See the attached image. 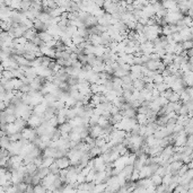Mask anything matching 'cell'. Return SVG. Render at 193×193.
<instances>
[{"label": "cell", "mask_w": 193, "mask_h": 193, "mask_svg": "<svg viewBox=\"0 0 193 193\" xmlns=\"http://www.w3.org/2000/svg\"><path fill=\"white\" fill-rule=\"evenodd\" d=\"M24 56L28 60V61H29V62H32V61H34V60L36 59L35 53H33V52H25Z\"/></svg>", "instance_id": "cell-13"}, {"label": "cell", "mask_w": 193, "mask_h": 193, "mask_svg": "<svg viewBox=\"0 0 193 193\" xmlns=\"http://www.w3.org/2000/svg\"><path fill=\"white\" fill-rule=\"evenodd\" d=\"M103 133V128L101 125H94V126H91L89 128V136H91L93 139H97V138Z\"/></svg>", "instance_id": "cell-1"}, {"label": "cell", "mask_w": 193, "mask_h": 193, "mask_svg": "<svg viewBox=\"0 0 193 193\" xmlns=\"http://www.w3.org/2000/svg\"><path fill=\"white\" fill-rule=\"evenodd\" d=\"M56 164H58V166H59L60 169H68L71 166L70 159H69L67 156L63 158H60V159H56Z\"/></svg>", "instance_id": "cell-2"}, {"label": "cell", "mask_w": 193, "mask_h": 193, "mask_svg": "<svg viewBox=\"0 0 193 193\" xmlns=\"http://www.w3.org/2000/svg\"><path fill=\"white\" fill-rule=\"evenodd\" d=\"M53 163H56V159L52 157H50V158H43V164L41 167H45V168H49L50 166L52 165Z\"/></svg>", "instance_id": "cell-9"}, {"label": "cell", "mask_w": 193, "mask_h": 193, "mask_svg": "<svg viewBox=\"0 0 193 193\" xmlns=\"http://www.w3.org/2000/svg\"><path fill=\"white\" fill-rule=\"evenodd\" d=\"M187 165H189V168L190 169H193V159L191 160V162H190V164H187Z\"/></svg>", "instance_id": "cell-17"}, {"label": "cell", "mask_w": 193, "mask_h": 193, "mask_svg": "<svg viewBox=\"0 0 193 193\" xmlns=\"http://www.w3.org/2000/svg\"><path fill=\"white\" fill-rule=\"evenodd\" d=\"M88 41L91 43V45H94V46L103 45V40L101 35H89Z\"/></svg>", "instance_id": "cell-3"}, {"label": "cell", "mask_w": 193, "mask_h": 193, "mask_svg": "<svg viewBox=\"0 0 193 193\" xmlns=\"http://www.w3.org/2000/svg\"><path fill=\"white\" fill-rule=\"evenodd\" d=\"M58 129L61 131V133H70L71 131H72V126L70 125V123L67 122V123H64V124L59 125Z\"/></svg>", "instance_id": "cell-4"}, {"label": "cell", "mask_w": 193, "mask_h": 193, "mask_svg": "<svg viewBox=\"0 0 193 193\" xmlns=\"http://www.w3.org/2000/svg\"><path fill=\"white\" fill-rule=\"evenodd\" d=\"M1 77L6 78L7 80H10V79L14 78V75H13L11 70H5L4 72H1Z\"/></svg>", "instance_id": "cell-11"}, {"label": "cell", "mask_w": 193, "mask_h": 193, "mask_svg": "<svg viewBox=\"0 0 193 193\" xmlns=\"http://www.w3.org/2000/svg\"><path fill=\"white\" fill-rule=\"evenodd\" d=\"M39 37L42 40L44 43H49L50 41H52L53 40V37L50 35L48 32H41V33H39Z\"/></svg>", "instance_id": "cell-7"}, {"label": "cell", "mask_w": 193, "mask_h": 193, "mask_svg": "<svg viewBox=\"0 0 193 193\" xmlns=\"http://www.w3.org/2000/svg\"><path fill=\"white\" fill-rule=\"evenodd\" d=\"M151 181H152V185L154 186H160L163 184V176L158 175V174H154L151 176Z\"/></svg>", "instance_id": "cell-6"}, {"label": "cell", "mask_w": 193, "mask_h": 193, "mask_svg": "<svg viewBox=\"0 0 193 193\" xmlns=\"http://www.w3.org/2000/svg\"><path fill=\"white\" fill-rule=\"evenodd\" d=\"M136 120L139 125H147L148 124V116L145 114H137Z\"/></svg>", "instance_id": "cell-5"}, {"label": "cell", "mask_w": 193, "mask_h": 193, "mask_svg": "<svg viewBox=\"0 0 193 193\" xmlns=\"http://www.w3.org/2000/svg\"><path fill=\"white\" fill-rule=\"evenodd\" d=\"M120 113V109L119 107H116V106H113V109L111 110V114L113 115H115V114H119Z\"/></svg>", "instance_id": "cell-16"}, {"label": "cell", "mask_w": 193, "mask_h": 193, "mask_svg": "<svg viewBox=\"0 0 193 193\" xmlns=\"http://www.w3.org/2000/svg\"><path fill=\"white\" fill-rule=\"evenodd\" d=\"M182 45L184 51H190V50L193 49V41H185V42L182 43Z\"/></svg>", "instance_id": "cell-10"}, {"label": "cell", "mask_w": 193, "mask_h": 193, "mask_svg": "<svg viewBox=\"0 0 193 193\" xmlns=\"http://www.w3.org/2000/svg\"><path fill=\"white\" fill-rule=\"evenodd\" d=\"M72 39V43H74L75 45H80L81 43H84V42H86V39L85 37H83V36H80L79 34H77V35H75V36H72L71 37Z\"/></svg>", "instance_id": "cell-8"}, {"label": "cell", "mask_w": 193, "mask_h": 193, "mask_svg": "<svg viewBox=\"0 0 193 193\" xmlns=\"http://www.w3.org/2000/svg\"><path fill=\"white\" fill-rule=\"evenodd\" d=\"M58 122H59V125H61V124H64V123L68 122V119L66 115H62V114H58Z\"/></svg>", "instance_id": "cell-14"}, {"label": "cell", "mask_w": 193, "mask_h": 193, "mask_svg": "<svg viewBox=\"0 0 193 193\" xmlns=\"http://www.w3.org/2000/svg\"><path fill=\"white\" fill-rule=\"evenodd\" d=\"M164 83V77L162 76V74H158L154 77V84L155 85H159Z\"/></svg>", "instance_id": "cell-12"}, {"label": "cell", "mask_w": 193, "mask_h": 193, "mask_svg": "<svg viewBox=\"0 0 193 193\" xmlns=\"http://www.w3.org/2000/svg\"><path fill=\"white\" fill-rule=\"evenodd\" d=\"M27 40L25 39L24 36H21V37H19V39H15L14 40V43L15 44H23V45H25V44H27Z\"/></svg>", "instance_id": "cell-15"}]
</instances>
